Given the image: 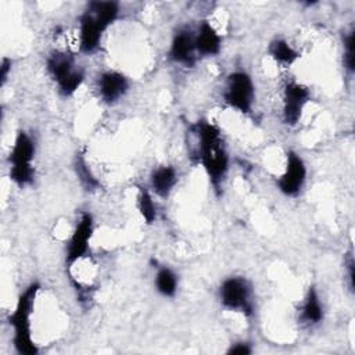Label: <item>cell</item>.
I'll use <instances>...</instances> for the list:
<instances>
[{
    "mask_svg": "<svg viewBox=\"0 0 355 355\" xmlns=\"http://www.w3.org/2000/svg\"><path fill=\"white\" fill-rule=\"evenodd\" d=\"M35 153L36 146L33 139L25 130H19L8 154V178L18 187H25L35 179Z\"/></svg>",
    "mask_w": 355,
    "mask_h": 355,
    "instance_id": "4",
    "label": "cell"
},
{
    "mask_svg": "<svg viewBox=\"0 0 355 355\" xmlns=\"http://www.w3.org/2000/svg\"><path fill=\"white\" fill-rule=\"evenodd\" d=\"M255 98V86L252 78L244 71H234L227 75L223 89V101L227 107L248 114Z\"/></svg>",
    "mask_w": 355,
    "mask_h": 355,
    "instance_id": "7",
    "label": "cell"
},
{
    "mask_svg": "<svg viewBox=\"0 0 355 355\" xmlns=\"http://www.w3.org/2000/svg\"><path fill=\"white\" fill-rule=\"evenodd\" d=\"M219 301L227 311L241 312L248 318L254 313L252 287L243 276H230L220 283Z\"/></svg>",
    "mask_w": 355,
    "mask_h": 355,
    "instance_id": "6",
    "label": "cell"
},
{
    "mask_svg": "<svg viewBox=\"0 0 355 355\" xmlns=\"http://www.w3.org/2000/svg\"><path fill=\"white\" fill-rule=\"evenodd\" d=\"M178 284H179L178 276L171 268L168 266L158 268L154 279V286L161 295L173 297L178 291Z\"/></svg>",
    "mask_w": 355,
    "mask_h": 355,
    "instance_id": "17",
    "label": "cell"
},
{
    "mask_svg": "<svg viewBox=\"0 0 355 355\" xmlns=\"http://www.w3.org/2000/svg\"><path fill=\"white\" fill-rule=\"evenodd\" d=\"M194 42L198 57H215L222 50V37L208 21L198 25L194 32Z\"/></svg>",
    "mask_w": 355,
    "mask_h": 355,
    "instance_id": "13",
    "label": "cell"
},
{
    "mask_svg": "<svg viewBox=\"0 0 355 355\" xmlns=\"http://www.w3.org/2000/svg\"><path fill=\"white\" fill-rule=\"evenodd\" d=\"M178 171L172 165H159L150 175V186L155 196L165 198L178 183Z\"/></svg>",
    "mask_w": 355,
    "mask_h": 355,
    "instance_id": "14",
    "label": "cell"
},
{
    "mask_svg": "<svg viewBox=\"0 0 355 355\" xmlns=\"http://www.w3.org/2000/svg\"><path fill=\"white\" fill-rule=\"evenodd\" d=\"M191 129L197 140L196 158L204 168L214 190L219 193L229 171V155L222 132L207 119L197 121Z\"/></svg>",
    "mask_w": 355,
    "mask_h": 355,
    "instance_id": "1",
    "label": "cell"
},
{
    "mask_svg": "<svg viewBox=\"0 0 355 355\" xmlns=\"http://www.w3.org/2000/svg\"><path fill=\"white\" fill-rule=\"evenodd\" d=\"M75 171H76V176H78L79 182L82 183V186L86 190H94V189L98 187L97 179L93 176L92 171L89 169L87 164L85 162V159L82 157H76V159H75Z\"/></svg>",
    "mask_w": 355,
    "mask_h": 355,
    "instance_id": "20",
    "label": "cell"
},
{
    "mask_svg": "<svg viewBox=\"0 0 355 355\" xmlns=\"http://www.w3.org/2000/svg\"><path fill=\"white\" fill-rule=\"evenodd\" d=\"M10 72H11V60L4 57L0 64V86H4Z\"/></svg>",
    "mask_w": 355,
    "mask_h": 355,
    "instance_id": "22",
    "label": "cell"
},
{
    "mask_svg": "<svg viewBox=\"0 0 355 355\" xmlns=\"http://www.w3.org/2000/svg\"><path fill=\"white\" fill-rule=\"evenodd\" d=\"M46 69L50 78L57 85L60 94L72 96L83 83L85 73L75 64L72 54L55 50L49 54L46 60Z\"/></svg>",
    "mask_w": 355,
    "mask_h": 355,
    "instance_id": "5",
    "label": "cell"
},
{
    "mask_svg": "<svg viewBox=\"0 0 355 355\" xmlns=\"http://www.w3.org/2000/svg\"><path fill=\"white\" fill-rule=\"evenodd\" d=\"M323 304L320 301L319 293L315 286H311L304 297V301L300 308L298 320L306 326H315L323 320Z\"/></svg>",
    "mask_w": 355,
    "mask_h": 355,
    "instance_id": "15",
    "label": "cell"
},
{
    "mask_svg": "<svg viewBox=\"0 0 355 355\" xmlns=\"http://www.w3.org/2000/svg\"><path fill=\"white\" fill-rule=\"evenodd\" d=\"M306 180V166L304 159L294 151L287 153L284 172L277 178L279 191L287 197H295L302 190Z\"/></svg>",
    "mask_w": 355,
    "mask_h": 355,
    "instance_id": "9",
    "label": "cell"
},
{
    "mask_svg": "<svg viewBox=\"0 0 355 355\" xmlns=\"http://www.w3.org/2000/svg\"><path fill=\"white\" fill-rule=\"evenodd\" d=\"M93 232H94L93 216L89 212H83L67 243L65 263L68 265V268H71L76 261L86 257Z\"/></svg>",
    "mask_w": 355,
    "mask_h": 355,
    "instance_id": "8",
    "label": "cell"
},
{
    "mask_svg": "<svg viewBox=\"0 0 355 355\" xmlns=\"http://www.w3.org/2000/svg\"><path fill=\"white\" fill-rule=\"evenodd\" d=\"M347 270H348V279H349V287L352 290L354 287V257H352V252L348 254V258H347Z\"/></svg>",
    "mask_w": 355,
    "mask_h": 355,
    "instance_id": "23",
    "label": "cell"
},
{
    "mask_svg": "<svg viewBox=\"0 0 355 355\" xmlns=\"http://www.w3.org/2000/svg\"><path fill=\"white\" fill-rule=\"evenodd\" d=\"M168 57L176 64H180L183 67H194L198 55L196 50V42H194V32L189 28H180L173 35Z\"/></svg>",
    "mask_w": 355,
    "mask_h": 355,
    "instance_id": "11",
    "label": "cell"
},
{
    "mask_svg": "<svg viewBox=\"0 0 355 355\" xmlns=\"http://www.w3.org/2000/svg\"><path fill=\"white\" fill-rule=\"evenodd\" d=\"M137 209L146 223L151 225L157 219V208L151 193L146 187H140L137 194Z\"/></svg>",
    "mask_w": 355,
    "mask_h": 355,
    "instance_id": "18",
    "label": "cell"
},
{
    "mask_svg": "<svg viewBox=\"0 0 355 355\" xmlns=\"http://www.w3.org/2000/svg\"><path fill=\"white\" fill-rule=\"evenodd\" d=\"M119 15L116 1H90L79 17V50L92 54L98 50L103 33Z\"/></svg>",
    "mask_w": 355,
    "mask_h": 355,
    "instance_id": "2",
    "label": "cell"
},
{
    "mask_svg": "<svg viewBox=\"0 0 355 355\" xmlns=\"http://www.w3.org/2000/svg\"><path fill=\"white\" fill-rule=\"evenodd\" d=\"M269 55L280 65L290 67L298 61L301 54L284 39H273L268 46Z\"/></svg>",
    "mask_w": 355,
    "mask_h": 355,
    "instance_id": "16",
    "label": "cell"
},
{
    "mask_svg": "<svg viewBox=\"0 0 355 355\" xmlns=\"http://www.w3.org/2000/svg\"><path fill=\"white\" fill-rule=\"evenodd\" d=\"M311 93L308 87L298 82H288L283 92V122L288 126H294L301 119L304 107L309 101Z\"/></svg>",
    "mask_w": 355,
    "mask_h": 355,
    "instance_id": "10",
    "label": "cell"
},
{
    "mask_svg": "<svg viewBox=\"0 0 355 355\" xmlns=\"http://www.w3.org/2000/svg\"><path fill=\"white\" fill-rule=\"evenodd\" d=\"M227 354H233V355H248L252 352V348L250 347L248 343L245 341H237V343H233L227 351Z\"/></svg>",
    "mask_w": 355,
    "mask_h": 355,
    "instance_id": "21",
    "label": "cell"
},
{
    "mask_svg": "<svg viewBox=\"0 0 355 355\" xmlns=\"http://www.w3.org/2000/svg\"><path fill=\"white\" fill-rule=\"evenodd\" d=\"M40 290L37 282L31 283L18 297L12 313L8 316V323L12 327V344L21 355H36L39 352L37 345L32 338L31 316L35 308V302Z\"/></svg>",
    "mask_w": 355,
    "mask_h": 355,
    "instance_id": "3",
    "label": "cell"
},
{
    "mask_svg": "<svg viewBox=\"0 0 355 355\" xmlns=\"http://www.w3.org/2000/svg\"><path fill=\"white\" fill-rule=\"evenodd\" d=\"M344 51H343V64L348 73L355 71V32L351 29L343 39Z\"/></svg>",
    "mask_w": 355,
    "mask_h": 355,
    "instance_id": "19",
    "label": "cell"
},
{
    "mask_svg": "<svg viewBox=\"0 0 355 355\" xmlns=\"http://www.w3.org/2000/svg\"><path fill=\"white\" fill-rule=\"evenodd\" d=\"M129 90L128 78L118 71H104L97 79V92L100 98L107 104L121 100Z\"/></svg>",
    "mask_w": 355,
    "mask_h": 355,
    "instance_id": "12",
    "label": "cell"
}]
</instances>
